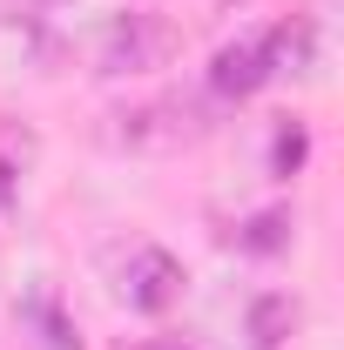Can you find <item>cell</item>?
I'll list each match as a JSON object with an SVG mask.
<instances>
[{
	"instance_id": "6da1fadb",
	"label": "cell",
	"mask_w": 344,
	"mask_h": 350,
	"mask_svg": "<svg viewBox=\"0 0 344 350\" xmlns=\"http://www.w3.org/2000/svg\"><path fill=\"white\" fill-rule=\"evenodd\" d=\"M175 54V27L162 14H115L95 34V75H149Z\"/></svg>"
},
{
	"instance_id": "7a4b0ae2",
	"label": "cell",
	"mask_w": 344,
	"mask_h": 350,
	"mask_svg": "<svg viewBox=\"0 0 344 350\" xmlns=\"http://www.w3.org/2000/svg\"><path fill=\"white\" fill-rule=\"evenodd\" d=\"M122 297H129L135 310H169L175 297H182V262L169 256V250H156V243H142V250H129V262H122Z\"/></svg>"
},
{
	"instance_id": "3957f363",
	"label": "cell",
	"mask_w": 344,
	"mask_h": 350,
	"mask_svg": "<svg viewBox=\"0 0 344 350\" xmlns=\"http://www.w3.org/2000/svg\"><path fill=\"white\" fill-rule=\"evenodd\" d=\"M263 81H270V54H263V34H257V41L223 47V54L210 61V88L223 94V101H243V94H257Z\"/></svg>"
},
{
	"instance_id": "277c9868",
	"label": "cell",
	"mask_w": 344,
	"mask_h": 350,
	"mask_svg": "<svg viewBox=\"0 0 344 350\" xmlns=\"http://www.w3.org/2000/svg\"><path fill=\"white\" fill-rule=\"evenodd\" d=\"M297 297H284V290H270V297H257L250 304V317H243V337H250V350H284L291 344V330H297Z\"/></svg>"
},
{
	"instance_id": "5b68a950",
	"label": "cell",
	"mask_w": 344,
	"mask_h": 350,
	"mask_svg": "<svg viewBox=\"0 0 344 350\" xmlns=\"http://www.w3.org/2000/svg\"><path fill=\"white\" fill-rule=\"evenodd\" d=\"M122 122V142L129 148H175V142H189V108H135V115H115Z\"/></svg>"
},
{
	"instance_id": "8992f818",
	"label": "cell",
	"mask_w": 344,
	"mask_h": 350,
	"mask_svg": "<svg viewBox=\"0 0 344 350\" xmlns=\"http://www.w3.org/2000/svg\"><path fill=\"white\" fill-rule=\"evenodd\" d=\"M236 243H243L250 256H277V250L291 243V216H284V209H263V216L243 222V236H236Z\"/></svg>"
},
{
	"instance_id": "52a82bcc",
	"label": "cell",
	"mask_w": 344,
	"mask_h": 350,
	"mask_svg": "<svg viewBox=\"0 0 344 350\" xmlns=\"http://www.w3.org/2000/svg\"><path fill=\"white\" fill-rule=\"evenodd\" d=\"M304 155H310V135H304V122H284L277 129V148H270V169L277 175H297Z\"/></svg>"
},
{
	"instance_id": "ba28073f",
	"label": "cell",
	"mask_w": 344,
	"mask_h": 350,
	"mask_svg": "<svg viewBox=\"0 0 344 350\" xmlns=\"http://www.w3.org/2000/svg\"><path fill=\"white\" fill-rule=\"evenodd\" d=\"M7 202H14V169L0 162V209H7Z\"/></svg>"
},
{
	"instance_id": "9c48e42d",
	"label": "cell",
	"mask_w": 344,
	"mask_h": 350,
	"mask_svg": "<svg viewBox=\"0 0 344 350\" xmlns=\"http://www.w3.org/2000/svg\"><path fill=\"white\" fill-rule=\"evenodd\" d=\"M129 350H182V344H169V337H149V344H129Z\"/></svg>"
}]
</instances>
